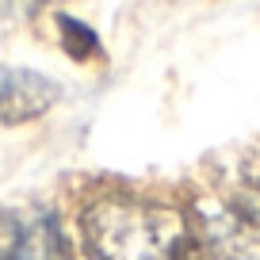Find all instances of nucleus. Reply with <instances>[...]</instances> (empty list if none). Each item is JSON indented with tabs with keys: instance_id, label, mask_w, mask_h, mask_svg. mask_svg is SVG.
<instances>
[{
	"instance_id": "nucleus-3",
	"label": "nucleus",
	"mask_w": 260,
	"mask_h": 260,
	"mask_svg": "<svg viewBox=\"0 0 260 260\" xmlns=\"http://www.w3.org/2000/svg\"><path fill=\"white\" fill-rule=\"evenodd\" d=\"M0 260H61V230L42 207L16 211L0 226Z\"/></svg>"
},
{
	"instance_id": "nucleus-2",
	"label": "nucleus",
	"mask_w": 260,
	"mask_h": 260,
	"mask_svg": "<svg viewBox=\"0 0 260 260\" xmlns=\"http://www.w3.org/2000/svg\"><path fill=\"white\" fill-rule=\"evenodd\" d=\"M199 237L214 260H260V184L237 187L203 207Z\"/></svg>"
},
{
	"instance_id": "nucleus-4",
	"label": "nucleus",
	"mask_w": 260,
	"mask_h": 260,
	"mask_svg": "<svg viewBox=\"0 0 260 260\" xmlns=\"http://www.w3.org/2000/svg\"><path fill=\"white\" fill-rule=\"evenodd\" d=\"M57 84L46 73L0 65V122H27L54 107Z\"/></svg>"
},
{
	"instance_id": "nucleus-1",
	"label": "nucleus",
	"mask_w": 260,
	"mask_h": 260,
	"mask_svg": "<svg viewBox=\"0 0 260 260\" xmlns=\"http://www.w3.org/2000/svg\"><path fill=\"white\" fill-rule=\"evenodd\" d=\"M81 230L96 260H195L191 218L169 203L107 195L81 214Z\"/></svg>"
}]
</instances>
